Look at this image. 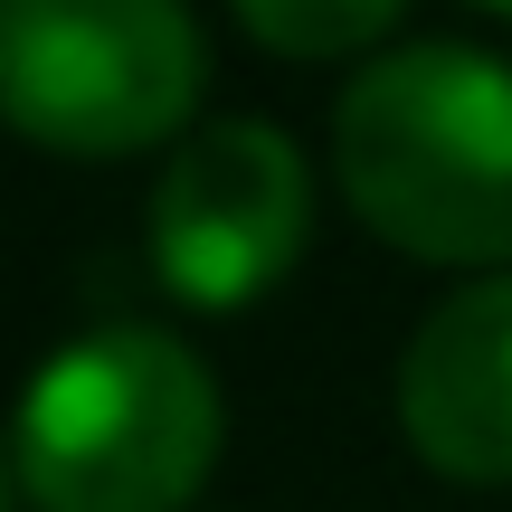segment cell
<instances>
[{
  "mask_svg": "<svg viewBox=\"0 0 512 512\" xmlns=\"http://www.w3.org/2000/svg\"><path fill=\"white\" fill-rule=\"evenodd\" d=\"M209 38L190 0H0V124L57 162H133L190 133Z\"/></svg>",
  "mask_w": 512,
  "mask_h": 512,
  "instance_id": "3",
  "label": "cell"
},
{
  "mask_svg": "<svg viewBox=\"0 0 512 512\" xmlns=\"http://www.w3.org/2000/svg\"><path fill=\"white\" fill-rule=\"evenodd\" d=\"M304 238H313V162L266 114L190 124L143 200L152 275L190 313H238L256 294H275Z\"/></svg>",
  "mask_w": 512,
  "mask_h": 512,
  "instance_id": "4",
  "label": "cell"
},
{
  "mask_svg": "<svg viewBox=\"0 0 512 512\" xmlns=\"http://www.w3.org/2000/svg\"><path fill=\"white\" fill-rule=\"evenodd\" d=\"M0 512H19V446L0 437Z\"/></svg>",
  "mask_w": 512,
  "mask_h": 512,
  "instance_id": "7",
  "label": "cell"
},
{
  "mask_svg": "<svg viewBox=\"0 0 512 512\" xmlns=\"http://www.w3.org/2000/svg\"><path fill=\"white\" fill-rule=\"evenodd\" d=\"M399 437L446 484H512V266H484L408 332Z\"/></svg>",
  "mask_w": 512,
  "mask_h": 512,
  "instance_id": "5",
  "label": "cell"
},
{
  "mask_svg": "<svg viewBox=\"0 0 512 512\" xmlns=\"http://www.w3.org/2000/svg\"><path fill=\"white\" fill-rule=\"evenodd\" d=\"M228 19L266 57L323 67V57H380L389 29L408 19V0H228Z\"/></svg>",
  "mask_w": 512,
  "mask_h": 512,
  "instance_id": "6",
  "label": "cell"
},
{
  "mask_svg": "<svg viewBox=\"0 0 512 512\" xmlns=\"http://www.w3.org/2000/svg\"><path fill=\"white\" fill-rule=\"evenodd\" d=\"M10 446L38 512H181L228 446V408L181 332L105 323L29 370Z\"/></svg>",
  "mask_w": 512,
  "mask_h": 512,
  "instance_id": "2",
  "label": "cell"
},
{
  "mask_svg": "<svg viewBox=\"0 0 512 512\" xmlns=\"http://www.w3.org/2000/svg\"><path fill=\"white\" fill-rule=\"evenodd\" d=\"M332 181L418 266H512V57L465 38L380 48L332 105Z\"/></svg>",
  "mask_w": 512,
  "mask_h": 512,
  "instance_id": "1",
  "label": "cell"
},
{
  "mask_svg": "<svg viewBox=\"0 0 512 512\" xmlns=\"http://www.w3.org/2000/svg\"><path fill=\"white\" fill-rule=\"evenodd\" d=\"M475 10H494V19H512V0H475Z\"/></svg>",
  "mask_w": 512,
  "mask_h": 512,
  "instance_id": "8",
  "label": "cell"
}]
</instances>
